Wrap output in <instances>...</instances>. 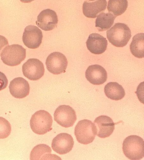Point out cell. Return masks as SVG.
<instances>
[{"label":"cell","instance_id":"1","mask_svg":"<svg viewBox=\"0 0 144 160\" xmlns=\"http://www.w3.org/2000/svg\"><path fill=\"white\" fill-rule=\"evenodd\" d=\"M109 42L117 47H123L127 45L132 37V32L127 25L117 23L107 32Z\"/></svg>","mask_w":144,"mask_h":160},{"label":"cell","instance_id":"2","mask_svg":"<svg viewBox=\"0 0 144 160\" xmlns=\"http://www.w3.org/2000/svg\"><path fill=\"white\" fill-rule=\"evenodd\" d=\"M122 149L125 156L132 160H138L144 157V141L141 137L132 135L124 139Z\"/></svg>","mask_w":144,"mask_h":160},{"label":"cell","instance_id":"3","mask_svg":"<svg viewBox=\"0 0 144 160\" xmlns=\"http://www.w3.org/2000/svg\"><path fill=\"white\" fill-rule=\"evenodd\" d=\"M53 122L51 114L44 110L36 112L32 115L30 122L32 130L38 135L45 134L50 131Z\"/></svg>","mask_w":144,"mask_h":160},{"label":"cell","instance_id":"4","mask_svg":"<svg viewBox=\"0 0 144 160\" xmlns=\"http://www.w3.org/2000/svg\"><path fill=\"white\" fill-rule=\"evenodd\" d=\"M97 128L90 120L84 119L78 122L75 128L74 133L77 141L83 144L92 142L97 135Z\"/></svg>","mask_w":144,"mask_h":160},{"label":"cell","instance_id":"5","mask_svg":"<svg viewBox=\"0 0 144 160\" xmlns=\"http://www.w3.org/2000/svg\"><path fill=\"white\" fill-rule=\"evenodd\" d=\"M1 59L6 65L14 66L19 65L26 57V50L18 44L8 45L2 51Z\"/></svg>","mask_w":144,"mask_h":160},{"label":"cell","instance_id":"6","mask_svg":"<svg viewBox=\"0 0 144 160\" xmlns=\"http://www.w3.org/2000/svg\"><path fill=\"white\" fill-rule=\"evenodd\" d=\"M55 121L60 125L65 128L72 127L77 118L75 110L67 105L59 106L54 113Z\"/></svg>","mask_w":144,"mask_h":160},{"label":"cell","instance_id":"7","mask_svg":"<svg viewBox=\"0 0 144 160\" xmlns=\"http://www.w3.org/2000/svg\"><path fill=\"white\" fill-rule=\"evenodd\" d=\"M47 68L50 73L58 75L66 72L68 61L66 57L59 52L51 53L47 57L46 62Z\"/></svg>","mask_w":144,"mask_h":160},{"label":"cell","instance_id":"8","mask_svg":"<svg viewBox=\"0 0 144 160\" xmlns=\"http://www.w3.org/2000/svg\"><path fill=\"white\" fill-rule=\"evenodd\" d=\"M23 75L32 81H37L44 74L45 69L43 63L35 58L28 59L22 66Z\"/></svg>","mask_w":144,"mask_h":160},{"label":"cell","instance_id":"9","mask_svg":"<svg viewBox=\"0 0 144 160\" xmlns=\"http://www.w3.org/2000/svg\"><path fill=\"white\" fill-rule=\"evenodd\" d=\"M43 38V33L40 29L35 26L29 25L25 28L22 39L26 47L35 49L41 45Z\"/></svg>","mask_w":144,"mask_h":160},{"label":"cell","instance_id":"10","mask_svg":"<svg viewBox=\"0 0 144 160\" xmlns=\"http://www.w3.org/2000/svg\"><path fill=\"white\" fill-rule=\"evenodd\" d=\"M74 145V140L71 135L67 133H62L53 139L52 148L58 154L64 155L70 152Z\"/></svg>","mask_w":144,"mask_h":160},{"label":"cell","instance_id":"11","mask_svg":"<svg viewBox=\"0 0 144 160\" xmlns=\"http://www.w3.org/2000/svg\"><path fill=\"white\" fill-rule=\"evenodd\" d=\"M58 21L56 12L54 10L47 9L43 10L39 14L36 23L42 30L48 31L55 29Z\"/></svg>","mask_w":144,"mask_h":160},{"label":"cell","instance_id":"12","mask_svg":"<svg viewBox=\"0 0 144 160\" xmlns=\"http://www.w3.org/2000/svg\"><path fill=\"white\" fill-rule=\"evenodd\" d=\"M94 123L97 128V135L101 138L109 137L115 128V123L110 117L101 115L97 118Z\"/></svg>","mask_w":144,"mask_h":160},{"label":"cell","instance_id":"13","mask_svg":"<svg viewBox=\"0 0 144 160\" xmlns=\"http://www.w3.org/2000/svg\"><path fill=\"white\" fill-rule=\"evenodd\" d=\"M85 75L87 81L94 85L104 83L107 78V72L105 69L97 64L89 66L86 71Z\"/></svg>","mask_w":144,"mask_h":160},{"label":"cell","instance_id":"14","mask_svg":"<svg viewBox=\"0 0 144 160\" xmlns=\"http://www.w3.org/2000/svg\"><path fill=\"white\" fill-rule=\"evenodd\" d=\"M88 49L92 54L100 55L106 50L108 42L106 38L97 33L89 35L86 42Z\"/></svg>","mask_w":144,"mask_h":160},{"label":"cell","instance_id":"15","mask_svg":"<svg viewBox=\"0 0 144 160\" xmlns=\"http://www.w3.org/2000/svg\"><path fill=\"white\" fill-rule=\"evenodd\" d=\"M9 88L11 95L17 98H24L29 94V84L27 80L22 77L17 78L12 80Z\"/></svg>","mask_w":144,"mask_h":160},{"label":"cell","instance_id":"16","mask_svg":"<svg viewBox=\"0 0 144 160\" xmlns=\"http://www.w3.org/2000/svg\"><path fill=\"white\" fill-rule=\"evenodd\" d=\"M107 6L106 0L87 1L83 5V12L86 17L96 18L99 13L105 10Z\"/></svg>","mask_w":144,"mask_h":160},{"label":"cell","instance_id":"17","mask_svg":"<svg viewBox=\"0 0 144 160\" xmlns=\"http://www.w3.org/2000/svg\"><path fill=\"white\" fill-rule=\"evenodd\" d=\"M52 150L50 147L45 144L37 145L32 150L30 159L33 160H61L57 155L51 154Z\"/></svg>","mask_w":144,"mask_h":160},{"label":"cell","instance_id":"18","mask_svg":"<svg viewBox=\"0 0 144 160\" xmlns=\"http://www.w3.org/2000/svg\"><path fill=\"white\" fill-rule=\"evenodd\" d=\"M104 91L107 97L112 100H120L125 96V91L123 87L116 82L108 83L105 86Z\"/></svg>","mask_w":144,"mask_h":160},{"label":"cell","instance_id":"19","mask_svg":"<svg viewBox=\"0 0 144 160\" xmlns=\"http://www.w3.org/2000/svg\"><path fill=\"white\" fill-rule=\"evenodd\" d=\"M144 33H139L134 36L130 47L131 52L135 57L138 58H144Z\"/></svg>","mask_w":144,"mask_h":160},{"label":"cell","instance_id":"20","mask_svg":"<svg viewBox=\"0 0 144 160\" xmlns=\"http://www.w3.org/2000/svg\"><path fill=\"white\" fill-rule=\"evenodd\" d=\"M116 17L110 12H102L97 16L96 21V27L98 28L100 32L108 30L113 24Z\"/></svg>","mask_w":144,"mask_h":160},{"label":"cell","instance_id":"21","mask_svg":"<svg viewBox=\"0 0 144 160\" xmlns=\"http://www.w3.org/2000/svg\"><path fill=\"white\" fill-rule=\"evenodd\" d=\"M128 5L127 0H110L107 9L109 12H112L117 16H120L125 12Z\"/></svg>","mask_w":144,"mask_h":160},{"label":"cell","instance_id":"22","mask_svg":"<svg viewBox=\"0 0 144 160\" xmlns=\"http://www.w3.org/2000/svg\"><path fill=\"white\" fill-rule=\"evenodd\" d=\"M11 131V125L5 118L0 117V139L7 138Z\"/></svg>","mask_w":144,"mask_h":160},{"label":"cell","instance_id":"23","mask_svg":"<svg viewBox=\"0 0 144 160\" xmlns=\"http://www.w3.org/2000/svg\"><path fill=\"white\" fill-rule=\"evenodd\" d=\"M8 83V79L6 76L3 72H0V91L6 88Z\"/></svg>","mask_w":144,"mask_h":160},{"label":"cell","instance_id":"24","mask_svg":"<svg viewBox=\"0 0 144 160\" xmlns=\"http://www.w3.org/2000/svg\"><path fill=\"white\" fill-rule=\"evenodd\" d=\"M8 45L7 39L4 36L0 35V55L3 48Z\"/></svg>","mask_w":144,"mask_h":160}]
</instances>
